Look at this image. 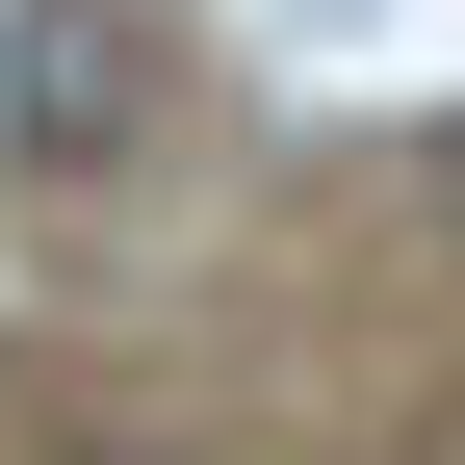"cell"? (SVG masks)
Segmentation results:
<instances>
[{"label":"cell","mask_w":465,"mask_h":465,"mask_svg":"<svg viewBox=\"0 0 465 465\" xmlns=\"http://www.w3.org/2000/svg\"><path fill=\"white\" fill-rule=\"evenodd\" d=\"M155 104H182V26H155V0H26V26H0V155H26V182H130Z\"/></svg>","instance_id":"obj_1"}]
</instances>
